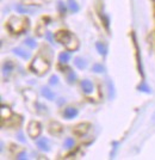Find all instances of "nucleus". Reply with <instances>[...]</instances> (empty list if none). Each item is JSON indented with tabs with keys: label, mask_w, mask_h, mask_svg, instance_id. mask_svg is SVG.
<instances>
[{
	"label": "nucleus",
	"mask_w": 155,
	"mask_h": 160,
	"mask_svg": "<svg viewBox=\"0 0 155 160\" xmlns=\"http://www.w3.org/2000/svg\"><path fill=\"white\" fill-rule=\"evenodd\" d=\"M70 58H72V55H70V52L69 50H65V52H61L59 54V62H60L61 65H67L68 62L70 61Z\"/></svg>",
	"instance_id": "nucleus-14"
},
{
	"label": "nucleus",
	"mask_w": 155,
	"mask_h": 160,
	"mask_svg": "<svg viewBox=\"0 0 155 160\" xmlns=\"http://www.w3.org/2000/svg\"><path fill=\"white\" fill-rule=\"evenodd\" d=\"M75 146V140L73 138H66L65 141H63V147L66 148V149H72V148H74Z\"/></svg>",
	"instance_id": "nucleus-20"
},
{
	"label": "nucleus",
	"mask_w": 155,
	"mask_h": 160,
	"mask_svg": "<svg viewBox=\"0 0 155 160\" xmlns=\"http://www.w3.org/2000/svg\"><path fill=\"white\" fill-rule=\"evenodd\" d=\"M0 115H1V118L2 121L5 120H10L12 117V111L11 109L6 105H1V109H0Z\"/></svg>",
	"instance_id": "nucleus-16"
},
{
	"label": "nucleus",
	"mask_w": 155,
	"mask_h": 160,
	"mask_svg": "<svg viewBox=\"0 0 155 160\" xmlns=\"http://www.w3.org/2000/svg\"><path fill=\"white\" fill-rule=\"evenodd\" d=\"M108 88H109V99H114L115 98V86L112 84V81L108 79Z\"/></svg>",
	"instance_id": "nucleus-21"
},
{
	"label": "nucleus",
	"mask_w": 155,
	"mask_h": 160,
	"mask_svg": "<svg viewBox=\"0 0 155 160\" xmlns=\"http://www.w3.org/2000/svg\"><path fill=\"white\" fill-rule=\"evenodd\" d=\"M44 38H46L49 43H54L55 35H53V32H50V31H46V33H44Z\"/></svg>",
	"instance_id": "nucleus-25"
},
{
	"label": "nucleus",
	"mask_w": 155,
	"mask_h": 160,
	"mask_svg": "<svg viewBox=\"0 0 155 160\" xmlns=\"http://www.w3.org/2000/svg\"><path fill=\"white\" fill-rule=\"evenodd\" d=\"M57 10H59V12H60L61 14H66V11H67V7H66V5H65V2L63 1H59L57 2Z\"/></svg>",
	"instance_id": "nucleus-24"
},
{
	"label": "nucleus",
	"mask_w": 155,
	"mask_h": 160,
	"mask_svg": "<svg viewBox=\"0 0 155 160\" xmlns=\"http://www.w3.org/2000/svg\"><path fill=\"white\" fill-rule=\"evenodd\" d=\"M24 44H25L29 49H36L37 46H38L37 41L35 40L34 37H27V38L24 40Z\"/></svg>",
	"instance_id": "nucleus-17"
},
{
	"label": "nucleus",
	"mask_w": 155,
	"mask_h": 160,
	"mask_svg": "<svg viewBox=\"0 0 155 160\" xmlns=\"http://www.w3.org/2000/svg\"><path fill=\"white\" fill-rule=\"evenodd\" d=\"M41 94H42V97H44L48 100H54L56 98V94H55V92L50 87L43 86L41 88Z\"/></svg>",
	"instance_id": "nucleus-9"
},
{
	"label": "nucleus",
	"mask_w": 155,
	"mask_h": 160,
	"mask_svg": "<svg viewBox=\"0 0 155 160\" xmlns=\"http://www.w3.org/2000/svg\"><path fill=\"white\" fill-rule=\"evenodd\" d=\"M16 11H17V13L19 14H27L30 11H29V8L27 6H24L23 4H18V5H16Z\"/></svg>",
	"instance_id": "nucleus-23"
},
{
	"label": "nucleus",
	"mask_w": 155,
	"mask_h": 160,
	"mask_svg": "<svg viewBox=\"0 0 155 160\" xmlns=\"http://www.w3.org/2000/svg\"><path fill=\"white\" fill-rule=\"evenodd\" d=\"M90 130V124L88 123H79L76 124L73 129V133L79 135V136H82L84 134H86Z\"/></svg>",
	"instance_id": "nucleus-7"
},
{
	"label": "nucleus",
	"mask_w": 155,
	"mask_h": 160,
	"mask_svg": "<svg viewBox=\"0 0 155 160\" xmlns=\"http://www.w3.org/2000/svg\"><path fill=\"white\" fill-rule=\"evenodd\" d=\"M79 115V110L75 107H67L65 108L63 112H62V116L66 118V120H73L75 117H78Z\"/></svg>",
	"instance_id": "nucleus-5"
},
{
	"label": "nucleus",
	"mask_w": 155,
	"mask_h": 160,
	"mask_svg": "<svg viewBox=\"0 0 155 160\" xmlns=\"http://www.w3.org/2000/svg\"><path fill=\"white\" fill-rule=\"evenodd\" d=\"M67 6L68 8L72 11V12H79V10H80V6H79V4L75 1V0H67Z\"/></svg>",
	"instance_id": "nucleus-18"
},
{
	"label": "nucleus",
	"mask_w": 155,
	"mask_h": 160,
	"mask_svg": "<svg viewBox=\"0 0 155 160\" xmlns=\"http://www.w3.org/2000/svg\"><path fill=\"white\" fill-rule=\"evenodd\" d=\"M36 146H37V148H38L40 151L46 152V153L51 149V148H50V142H49V140L46 139V138H37V139H36Z\"/></svg>",
	"instance_id": "nucleus-4"
},
{
	"label": "nucleus",
	"mask_w": 155,
	"mask_h": 160,
	"mask_svg": "<svg viewBox=\"0 0 155 160\" xmlns=\"http://www.w3.org/2000/svg\"><path fill=\"white\" fill-rule=\"evenodd\" d=\"M65 103H66V99H65V98H59V100H57V105H59V107H61V105L65 104Z\"/></svg>",
	"instance_id": "nucleus-29"
},
{
	"label": "nucleus",
	"mask_w": 155,
	"mask_h": 160,
	"mask_svg": "<svg viewBox=\"0 0 155 160\" xmlns=\"http://www.w3.org/2000/svg\"><path fill=\"white\" fill-rule=\"evenodd\" d=\"M57 84H59V77L55 75V74H53V75L49 78V85L55 86V85H57Z\"/></svg>",
	"instance_id": "nucleus-26"
},
{
	"label": "nucleus",
	"mask_w": 155,
	"mask_h": 160,
	"mask_svg": "<svg viewBox=\"0 0 155 160\" xmlns=\"http://www.w3.org/2000/svg\"><path fill=\"white\" fill-rule=\"evenodd\" d=\"M63 73H66V80H67L68 84H70V85H73L74 82H76V80H78V77H76V74L73 69H70V68H68L67 71H63Z\"/></svg>",
	"instance_id": "nucleus-13"
},
{
	"label": "nucleus",
	"mask_w": 155,
	"mask_h": 160,
	"mask_svg": "<svg viewBox=\"0 0 155 160\" xmlns=\"http://www.w3.org/2000/svg\"><path fill=\"white\" fill-rule=\"evenodd\" d=\"M74 66L78 68V69H86L88 66L87 61H86V59H84V58H81V56H76V58H74Z\"/></svg>",
	"instance_id": "nucleus-11"
},
{
	"label": "nucleus",
	"mask_w": 155,
	"mask_h": 160,
	"mask_svg": "<svg viewBox=\"0 0 155 160\" xmlns=\"http://www.w3.org/2000/svg\"><path fill=\"white\" fill-rule=\"evenodd\" d=\"M41 132H42V127H41L40 122L31 121L29 123V126H27V134H29L30 138H32V139L36 140L37 138H40Z\"/></svg>",
	"instance_id": "nucleus-2"
},
{
	"label": "nucleus",
	"mask_w": 155,
	"mask_h": 160,
	"mask_svg": "<svg viewBox=\"0 0 155 160\" xmlns=\"http://www.w3.org/2000/svg\"><path fill=\"white\" fill-rule=\"evenodd\" d=\"M17 140L20 141V142H23V143H25V142H27V139L24 138V133H23L22 130H19V132L17 133Z\"/></svg>",
	"instance_id": "nucleus-27"
},
{
	"label": "nucleus",
	"mask_w": 155,
	"mask_h": 160,
	"mask_svg": "<svg viewBox=\"0 0 155 160\" xmlns=\"http://www.w3.org/2000/svg\"><path fill=\"white\" fill-rule=\"evenodd\" d=\"M30 68L32 69V72L36 73L37 75H43L49 71L50 68V63L46 58H42V55H38L34 59V61L31 62Z\"/></svg>",
	"instance_id": "nucleus-1"
},
{
	"label": "nucleus",
	"mask_w": 155,
	"mask_h": 160,
	"mask_svg": "<svg viewBox=\"0 0 155 160\" xmlns=\"http://www.w3.org/2000/svg\"><path fill=\"white\" fill-rule=\"evenodd\" d=\"M62 126H61V123H59V122H55V121H53L50 124H49V132L53 134V135H59V134L62 133Z\"/></svg>",
	"instance_id": "nucleus-15"
},
{
	"label": "nucleus",
	"mask_w": 155,
	"mask_h": 160,
	"mask_svg": "<svg viewBox=\"0 0 155 160\" xmlns=\"http://www.w3.org/2000/svg\"><path fill=\"white\" fill-rule=\"evenodd\" d=\"M95 49H97V52H98V54L100 56H106L108 55V52H109L108 46L104 42H100V41L95 42Z\"/></svg>",
	"instance_id": "nucleus-12"
},
{
	"label": "nucleus",
	"mask_w": 155,
	"mask_h": 160,
	"mask_svg": "<svg viewBox=\"0 0 155 160\" xmlns=\"http://www.w3.org/2000/svg\"><path fill=\"white\" fill-rule=\"evenodd\" d=\"M80 87L81 91L85 94H91L94 91V84L90 79H82L80 81Z\"/></svg>",
	"instance_id": "nucleus-3"
},
{
	"label": "nucleus",
	"mask_w": 155,
	"mask_h": 160,
	"mask_svg": "<svg viewBox=\"0 0 155 160\" xmlns=\"http://www.w3.org/2000/svg\"><path fill=\"white\" fill-rule=\"evenodd\" d=\"M150 122H152V124H155V112L153 113V116H152V120H150Z\"/></svg>",
	"instance_id": "nucleus-30"
},
{
	"label": "nucleus",
	"mask_w": 155,
	"mask_h": 160,
	"mask_svg": "<svg viewBox=\"0 0 155 160\" xmlns=\"http://www.w3.org/2000/svg\"><path fill=\"white\" fill-rule=\"evenodd\" d=\"M12 52H13L14 55H17L18 58L23 59V60H30V58H31L30 52H27V49H23V48H20V47L13 48Z\"/></svg>",
	"instance_id": "nucleus-6"
},
{
	"label": "nucleus",
	"mask_w": 155,
	"mask_h": 160,
	"mask_svg": "<svg viewBox=\"0 0 155 160\" xmlns=\"http://www.w3.org/2000/svg\"><path fill=\"white\" fill-rule=\"evenodd\" d=\"M1 69H2V74H4V75H10V74L13 72L14 63L11 60H6L4 63H2Z\"/></svg>",
	"instance_id": "nucleus-10"
},
{
	"label": "nucleus",
	"mask_w": 155,
	"mask_h": 160,
	"mask_svg": "<svg viewBox=\"0 0 155 160\" xmlns=\"http://www.w3.org/2000/svg\"><path fill=\"white\" fill-rule=\"evenodd\" d=\"M138 91H141V92H144V93H152V87L149 86L147 82H142L138 85Z\"/></svg>",
	"instance_id": "nucleus-22"
},
{
	"label": "nucleus",
	"mask_w": 155,
	"mask_h": 160,
	"mask_svg": "<svg viewBox=\"0 0 155 160\" xmlns=\"http://www.w3.org/2000/svg\"><path fill=\"white\" fill-rule=\"evenodd\" d=\"M65 47L67 48V50H69V52H74L79 48V41H78V38L75 37L74 35H72L70 38L68 40V42L65 44Z\"/></svg>",
	"instance_id": "nucleus-8"
},
{
	"label": "nucleus",
	"mask_w": 155,
	"mask_h": 160,
	"mask_svg": "<svg viewBox=\"0 0 155 160\" xmlns=\"http://www.w3.org/2000/svg\"><path fill=\"white\" fill-rule=\"evenodd\" d=\"M92 72H94L97 74H103L105 72V66L103 63H93L92 66Z\"/></svg>",
	"instance_id": "nucleus-19"
},
{
	"label": "nucleus",
	"mask_w": 155,
	"mask_h": 160,
	"mask_svg": "<svg viewBox=\"0 0 155 160\" xmlns=\"http://www.w3.org/2000/svg\"><path fill=\"white\" fill-rule=\"evenodd\" d=\"M17 159L19 160H27V153L25 151H22L19 153H17Z\"/></svg>",
	"instance_id": "nucleus-28"
}]
</instances>
